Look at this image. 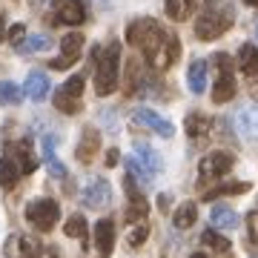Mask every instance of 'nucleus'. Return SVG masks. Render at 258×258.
Returning a JSON list of instances; mask_svg holds the SVG:
<instances>
[{
  "mask_svg": "<svg viewBox=\"0 0 258 258\" xmlns=\"http://www.w3.org/2000/svg\"><path fill=\"white\" fill-rule=\"evenodd\" d=\"M126 43L144 52L147 63L155 72H164L181 57V40L178 35H169L158 20L152 18H138L126 26Z\"/></svg>",
  "mask_w": 258,
  "mask_h": 258,
  "instance_id": "obj_1",
  "label": "nucleus"
},
{
  "mask_svg": "<svg viewBox=\"0 0 258 258\" xmlns=\"http://www.w3.org/2000/svg\"><path fill=\"white\" fill-rule=\"evenodd\" d=\"M235 20V9L230 0H207L201 6V15L195 20V37L198 40H215L221 37Z\"/></svg>",
  "mask_w": 258,
  "mask_h": 258,
  "instance_id": "obj_2",
  "label": "nucleus"
},
{
  "mask_svg": "<svg viewBox=\"0 0 258 258\" xmlns=\"http://www.w3.org/2000/svg\"><path fill=\"white\" fill-rule=\"evenodd\" d=\"M120 83V43L112 40L106 49H95V92L106 98Z\"/></svg>",
  "mask_w": 258,
  "mask_h": 258,
  "instance_id": "obj_3",
  "label": "nucleus"
},
{
  "mask_svg": "<svg viewBox=\"0 0 258 258\" xmlns=\"http://www.w3.org/2000/svg\"><path fill=\"white\" fill-rule=\"evenodd\" d=\"M83 86H86V78L83 75H72L69 81L55 92V109L63 112V115H78L83 109Z\"/></svg>",
  "mask_w": 258,
  "mask_h": 258,
  "instance_id": "obj_4",
  "label": "nucleus"
},
{
  "mask_svg": "<svg viewBox=\"0 0 258 258\" xmlns=\"http://www.w3.org/2000/svg\"><path fill=\"white\" fill-rule=\"evenodd\" d=\"M57 215H60V207H57L55 198H35V201L26 204V221L40 232H49L57 224Z\"/></svg>",
  "mask_w": 258,
  "mask_h": 258,
  "instance_id": "obj_5",
  "label": "nucleus"
},
{
  "mask_svg": "<svg viewBox=\"0 0 258 258\" xmlns=\"http://www.w3.org/2000/svg\"><path fill=\"white\" fill-rule=\"evenodd\" d=\"M232 166H235V155L227 152V149H215L210 155L201 158V164H198V181L207 184V181H218L221 175H227Z\"/></svg>",
  "mask_w": 258,
  "mask_h": 258,
  "instance_id": "obj_6",
  "label": "nucleus"
},
{
  "mask_svg": "<svg viewBox=\"0 0 258 258\" xmlns=\"http://www.w3.org/2000/svg\"><path fill=\"white\" fill-rule=\"evenodd\" d=\"M112 201V186L103 178H92L89 184L81 189V204L86 210H103Z\"/></svg>",
  "mask_w": 258,
  "mask_h": 258,
  "instance_id": "obj_7",
  "label": "nucleus"
},
{
  "mask_svg": "<svg viewBox=\"0 0 258 258\" xmlns=\"http://www.w3.org/2000/svg\"><path fill=\"white\" fill-rule=\"evenodd\" d=\"M52 12L57 23L81 26L86 20V0H52Z\"/></svg>",
  "mask_w": 258,
  "mask_h": 258,
  "instance_id": "obj_8",
  "label": "nucleus"
},
{
  "mask_svg": "<svg viewBox=\"0 0 258 258\" xmlns=\"http://www.w3.org/2000/svg\"><path fill=\"white\" fill-rule=\"evenodd\" d=\"M132 120H135L138 126H144V129H152V132L161 135V138H172V135H175V126H172L166 118H161L155 109H149V106L135 109L132 112Z\"/></svg>",
  "mask_w": 258,
  "mask_h": 258,
  "instance_id": "obj_9",
  "label": "nucleus"
},
{
  "mask_svg": "<svg viewBox=\"0 0 258 258\" xmlns=\"http://www.w3.org/2000/svg\"><path fill=\"white\" fill-rule=\"evenodd\" d=\"M81 49H83V35L81 32H69V35H63V40H60V57L49 60V66H52V69H69V66L81 57Z\"/></svg>",
  "mask_w": 258,
  "mask_h": 258,
  "instance_id": "obj_10",
  "label": "nucleus"
},
{
  "mask_svg": "<svg viewBox=\"0 0 258 258\" xmlns=\"http://www.w3.org/2000/svg\"><path fill=\"white\" fill-rule=\"evenodd\" d=\"M98 149H101V132L95 126H86L81 132V141H78V149H75V155L81 164H92L95 155H98Z\"/></svg>",
  "mask_w": 258,
  "mask_h": 258,
  "instance_id": "obj_11",
  "label": "nucleus"
},
{
  "mask_svg": "<svg viewBox=\"0 0 258 258\" xmlns=\"http://www.w3.org/2000/svg\"><path fill=\"white\" fill-rule=\"evenodd\" d=\"M95 249L101 258H112V249H115V224L112 218H101L95 224Z\"/></svg>",
  "mask_w": 258,
  "mask_h": 258,
  "instance_id": "obj_12",
  "label": "nucleus"
},
{
  "mask_svg": "<svg viewBox=\"0 0 258 258\" xmlns=\"http://www.w3.org/2000/svg\"><path fill=\"white\" fill-rule=\"evenodd\" d=\"M235 129L244 141H258V106H244L235 115Z\"/></svg>",
  "mask_w": 258,
  "mask_h": 258,
  "instance_id": "obj_13",
  "label": "nucleus"
},
{
  "mask_svg": "<svg viewBox=\"0 0 258 258\" xmlns=\"http://www.w3.org/2000/svg\"><path fill=\"white\" fill-rule=\"evenodd\" d=\"M23 95H26L29 101H43L49 95V75L40 72V69H35V72L26 75V83H23Z\"/></svg>",
  "mask_w": 258,
  "mask_h": 258,
  "instance_id": "obj_14",
  "label": "nucleus"
},
{
  "mask_svg": "<svg viewBox=\"0 0 258 258\" xmlns=\"http://www.w3.org/2000/svg\"><path fill=\"white\" fill-rule=\"evenodd\" d=\"M235 92H238V83H235L232 69L218 72V81H215V86H212V101L215 103H230L232 98H235Z\"/></svg>",
  "mask_w": 258,
  "mask_h": 258,
  "instance_id": "obj_15",
  "label": "nucleus"
},
{
  "mask_svg": "<svg viewBox=\"0 0 258 258\" xmlns=\"http://www.w3.org/2000/svg\"><path fill=\"white\" fill-rule=\"evenodd\" d=\"M132 158H135V161H138V164L144 166L152 178L164 169V158L158 155L152 147H147V144H135V155H132Z\"/></svg>",
  "mask_w": 258,
  "mask_h": 258,
  "instance_id": "obj_16",
  "label": "nucleus"
},
{
  "mask_svg": "<svg viewBox=\"0 0 258 258\" xmlns=\"http://www.w3.org/2000/svg\"><path fill=\"white\" fill-rule=\"evenodd\" d=\"M9 158L18 164L20 175H23V172H35L37 169V161H35V155H32V144H29V141H18V144L12 147Z\"/></svg>",
  "mask_w": 258,
  "mask_h": 258,
  "instance_id": "obj_17",
  "label": "nucleus"
},
{
  "mask_svg": "<svg viewBox=\"0 0 258 258\" xmlns=\"http://www.w3.org/2000/svg\"><path fill=\"white\" fill-rule=\"evenodd\" d=\"M186 86H189L192 95H201L207 89V60L195 57L192 63H189V69H186Z\"/></svg>",
  "mask_w": 258,
  "mask_h": 258,
  "instance_id": "obj_18",
  "label": "nucleus"
},
{
  "mask_svg": "<svg viewBox=\"0 0 258 258\" xmlns=\"http://www.w3.org/2000/svg\"><path fill=\"white\" fill-rule=\"evenodd\" d=\"M184 129L189 138H207L212 129V118H207L204 112H189L184 120Z\"/></svg>",
  "mask_w": 258,
  "mask_h": 258,
  "instance_id": "obj_19",
  "label": "nucleus"
},
{
  "mask_svg": "<svg viewBox=\"0 0 258 258\" xmlns=\"http://www.w3.org/2000/svg\"><path fill=\"white\" fill-rule=\"evenodd\" d=\"M238 69L244 75H249V78H255L258 75V46L255 43H241V49H238Z\"/></svg>",
  "mask_w": 258,
  "mask_h": 258,
  "instance_id": "obj_20",
  "label": "nucleus"
},
{
  "mask_svg": "<svg viewBox=\"0 0 258 258\" xmlns=\"http://www.w3.org/2000/svg\"><path fill=\"white\" fill-rule=\"evenodd\" d=\"M210 221H212V227H218V230H232V227L238 224V215H235V210L227 207V204H215L212 212H210Z\"/></svg>",
  "mask_w": 258,
  "mask_h": 258,
  "instance_id": "obj_21",
  "label": "nucleus"
},
{
  "mask_svg": "<svg viewBox=\"0 0 258 258\" xmlns=\"http://www.w3.org/2000/svg\"><path fill=\"white\" fill-rule=\"evenodd\" d=\"M6 249H18V258H40V244L32 235H15Z\"/></svg>",
  "mask_w": 258,
  "mask_h": 258,
  "instance_id": "obj_22",
  "label": "nucleus"
},
{
  "mask_svg": "<svg viewBox=\"0 0 258 258\" xmlns=\"http://www.w3.org/2000/svg\"><path fill=\"white\" fill-rule=\"evenodd\" d=\"M195 218H198V207H195V201L178 204V210L172 212V224H175V230H189V227L195 224Z\"/></svg>",
  "mask_w": 258,
  "mask_h": 258,
  "instance_id": "obj_23",
  "label": "nucleus"
},
{
  "mask_svg": "<svg viewBox=\"0 0 258 258\" xmlns=\"http://www.w3.org/2000/svg\"><path fill=\"white\" fill-rule=\"evenodd\" d=\"M126 221H144L147 218V212H149V201L144 198V195H129L126 198Z\"/></svg>",
  "mask_w": 258,
  "mask_h": 258,
  "instance_id": "obj_24",
  "label": "nucleus"
},
{
  "mask_svg": "<svg viewBox=\"0 0 258 258\" xmlns=\"http://www.w3.org/2000/svg\"><path fill=\"white\" fill-rule=\"evenodd\" d=\"M23 101V89L15 81H0V103L3 106H18Z\"/></svg>",
  "mask_w": 258,
  "mask_h": 258,
  "instance_id": "obj_25",
  "label": "nucleus"
},
{
  "mask_svg": "<svg viewBox=\"0 0 258 258\" xmlns=\"http://www.w3.org/2000/svg\"><path fill=\"white\" fill-rule=\"evenodd\" d=\"M192 6H195V0H166L164 9H166V15H169L172 20L181 23V20H186L189 15H192Z\"/></svg>",
  "mask_w": 258,
  "mask_h": 258,
  "instance_id": "obj_26",
  "label": "nucleus"
},
{
  "mask_svg": "<svg viewBox=\"0 0 258 258\" xmlns=\"http://www.w3.org/2000/svg\"><path fill=\"white\" fill-rule=\"evenodd\" d=\"M18 178H20L18 164H15L9 155H3L0 158V186H15L18 184Z\"/></svg>",
  "mask_w": 258,
  "mask_h": 258,
  "instance_id": "obj_27",
  "label": "nucleus"
},
{
  "mask_svg": "<svg viewBox=\"0 0 258 258\" xmlns=\"http://www.w3.org/2000/svg\"><path fill=\"white\" fill-rule=\"evenodd\" d=\"M49 46H52V37L49 35H32V37H26L18 49L26 52V55H35V52H46Z\"/></svg>",
  "mask_w": 258,
  "mask_h": 258,
  "instance_id": "obj_28",
  "label": "nucleus"
},
{
  "mask_svg": "<svg viewBox=\"0 0 258 258\" xmlns=\"http://www.w3.org/2000/svg\"><path fill=\"white\" fill-rule=\"evenodd\" d=\"M247 189H249L247 181H244V184H241V181H235V184H218L215 189H210V192L204 195V198H207V201H215L218 195H244Z\"/></svg>",
  "mask_w": 258,
  "mask_h": 258,
  "instance_id": "obj_29",
  "label": "nucleus"
},
{
  "mask_svg": "<svg viewBox=\"0 0 258 258\" xmlns=\"http://www.w3.org/2000/svg\"><path fill=\"white\" fill-rule=\"evenodd\" d=\"M86 230H89V227H86V218H83L81 212H78V215H72V218L63 224V232L69 235V238H83V235H86Z\"/></svg>",
  "mask_w": 258,
  "mask_h": 258,
  "instance_id": "obj_30",
  "label": "nucleus"
},
{
  "mask_svg": "<svg viewBox=\"0 0 258 258\" xmlns=\"http://www.w3.org/2000/svg\"><path fill=\"white\" fill-rule=\"evenodd\" d=\"M201 241H204V244H210L215 252H230V241L224 238V235H218L215 230H207L201 235Z\"/></svg>",
  "mask_w": 258,
  "mask_h": 258,
  "instance_id": "obj_31",
  "label": "nucleus"
},
{
  "mask_svg": "<svg viewBox=\"0 0 258 258\" xmlns=\"http://www.w3.org/2000/svg\"><path fill=\"white\" fill-rule=\"evenodd\" d=\"M126 175L141 178V181H152V175H149V172L138 164V161H135V158H126Z\"/></svg>",
  "mask_w": 258,
  "mask_h": 258,
  "instance_id": "obj_32",
  "label": "nucleus"
},
{
  "mask_svg": "<svg viewBox=\"0 0 258 258\" xmlns=\"http://www.w3.org/2000/svg\"><path fill=\"white\" fill-rule=\"evenodd\" d=\"M147 235H149V227L147 224H138V227L132 230V235H129V247H141V244L147 241Z\"/></svg>",
  "mask_w": 258,
  "mask_h": 258,
  "instance_id": "obj_33",
  "label": "nucleus"
},
{
  "mask_svg": "<svg viewBox=\"0 0 258 258\" xmlns=\"http://www.w3.org/2000/svg\"><path fill=\"white\" fill-rule=\"evenodd\" d=\"M9 40H12V46H20V43L26 40V26H23V23H15V26L9 29Z\"/></svg>",
  "mask_w": 258,
  "mask_h": 258,
  "instance_id": "obj_34",
  "label": "nucleus"
},
{
  "mask_svg": "<svg viewBox=\"0 0 258 258\" xmlns=\"http://www.w3.org/2000/svg\"><path fill=\"white\" fill-rule=\"evenodd\" d=\"M40 149H43V158L49 161H55V135H43V141H40Z\"/></svg>",
  "mask_w": 258,
  "mask_h": 258,
  "instance_id": "obj_35",
  "label": "nucleus"
},
{
  "mask_svg": "<svg viewBox=\"0 0 258 258\" xmlns=\"http://www.w3.org/2000/svg\"><path fill=\"white\" fill-rule=\"evenodd\" d=\"M247 232H249V238L258 244V207L247 215Z\"/></svg>",
  "mask_w": 258,
  "mask_h": 258,
  "instance_id": "obj_36",
  "label": "nucleus"
},
{
  "mask_svg": "<svg viewBox=\"0 0 258 258\" xmlns=\"http://www.w3.org/2000/svg\"><path fill=\"white\" fill-rule=\"evenodd\" d=\"M49 172H52L55 178H66V166L55 158V161H49Z\"/></svg>",
  "mask_w": 258,
  "mask_h": 258,
  "instance_id": "obj_37",
  "label": "nucleus"
},
{
  "mask_svg": "<svg viewBox=\"0 0 258 258\" xmlns=\"http://www.w3.org/2000/svg\"><path fill=\"white\" fill-rule=\"evenodd\" d=\"M103 161H106V166H115L120 161V152L118 149H109V152H106V158H103Z\"/></svg>",
  "mask_w": 258,
  "mask_h": 258,
  "instance_id": "obj_38",
  "label": "nucleus"
},
{
  "mask_svg": "<svg viewBox=\"0 0 258 258\" xmlns=\"http://www.w3.org/2000/svg\"><path fill=\"white\" fill-rule=\"evenodd\" d=\"M43 258H60V255H57V249L49 247V249H43Z\"/></svg>",
  "mask_w": 258,
  "mask_h": 258,
  "instance_id": "obj_39",
  "label": "nucleus"
},
{
  "mask_svg": "<svg viewBox=\"0 0 258 258\" xmlns=\"http://www.w3.org/2000/svg\"><path fill=\"white\" fill-rule=\"evenodd\" d=\"M166 204H169V198H166V195H161V198H158V207H161V210H166Z\"/></svg>",
  "mask_w": 258,
  "mask_h": 258,
  "instance_id": "obj_40",
  "label": "nucleus"
},
{
  "mask_svg": "<svg viewBox=\"0 0 258 258\" xmlns=\"http://www.w3.org/2000/svg\"><path fill=\"white\" fill-rule=\"evenodd\" d=\"M6 37V26H3V15H0V40Z\"/></svg>",
  "mask_w": 258,
  "mask_h": 258,
  "instance_id": "obj_41",
  "label": "nucleus"
},
{
  "mask_svg": "<svg viewBox=\"0 0 258 258\" xmlns=\"http://www.w3.org/2000/svg\"><path fill=\"white\" fill-rule=\"evenodd\" d=\"M247 6H252V9H258V0H244Z\"/></svg>",
  "mask_w": 258,
  "mask_h": 258,
  "instance_id": "obj_42",
  "label": "nucleus"
},
{
  "mask_svg": "<svg viewBox=\"0 0 258 258\" xmlns=\"http://www.w3.org/2000/svg\"><path fill=\"white\" fill-rule=\"evenodd\" d=\"M189 258H212V255H207V252H195V255H189Z\"/></svg>",
  "mask_w": 258,
  "mask_h": 258,
  "instance_id": "obj_43",
  "label": "nucleus"
},
{
  "mask_svg": "<svg viewBox=\"0 0 258 258\" xmlns=\"http://www.w3.org/2000/svg\"><path fill=\"white\" fill-rule=\"evenodd\" d=\"M32 3H43V0H32Z\"/></svg>",
  "mask_w": 258,
  "mask_h": 258,
  "instance_id": "obj_44",
  "label": "nucleus"
},
{
  "mask_svg": "<svg viewBox=\"0 0 258 258\" xmlns=\"http://www.w3.org/2000/svg\"><path fill=\"white\" fill-rule=\"evenodd\" d=\"M252 92H255V95H258V86H255V89H252Z\"/></svg>",
  "mask_w": 258,
  "mask_h": 258,
  "instance_id": "obj_45",
  "label": "nucleus"
},
{
  "mask_svg": "<svg viewBox=\"0 0 258 258\" xmlns=\"http://www.w3.org/2000/svg\"><path fill=\"white\" fill-rule=\"evenodd\" d=\"M255 37H258V29H255Z\"/></svg>",
  "mask_w": 258,
  "mask_h": 258,
  "instance_id": "obj_46",
  "label": "nucleus"
},
{
  "mask_svg": "<svg viewBox=\"0 0 258 258\" xmlns=\"http://www.w3.org/2000/svg\"><path fill=\"white\" fill-rule=\"evenodd\" d=\"M255 258H258V255H255Z\"/></svg>",
  "mask_w": 258,
  "mask_h": 258,
  "instance_id": "obj_47",
  "label": "nucleus"
}]
</instances>
